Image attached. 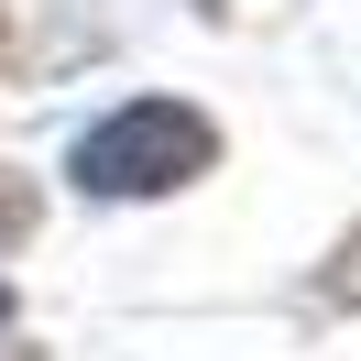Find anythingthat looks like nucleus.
Here are the masks:
<instances>
[{"label": "nucleus", "mask_w": 361, "mask_h": 361, "mask_svg": "<svg viewBox=\"0 0 361 361\" xmlns=\"http://www.w3.org/2000/svg\"><path fill=\"white\" fill-rule=\"evenodd\" d=\"M208 154H219V132H208L197 110L142 99V110L99 121V132L77 142V186H99V197H154V186H186Z\"/></svg>", "instance_id": "nucleus-1"}, {"label": "nucleus", "mask_w": 361, "mask_h": 361, "mask_svg": "<svg viewBox=\"0 0 361 361\" xmlns=\"http://www.w3.org/2000/svg\"><path fill=\"white\" fill-rule=\"evenodd\" d=\"M0 317H11V295H0Z\"/></svg>", "instance_id": "nucleus-4"}, {"label": "nucleus", "mask_w": 361, "mask_h": 361, "mask_svg": "<svg viewBox=\"0 0 361 361\" xmlns=\"http://www.w3.org/2000/svg\"><path fill=\"white\" fill-rule=\"evenodd\" d=\"M329 285H339V295H361V241L339 252V274H329Z\"/></svg>", "instance_id": "nucleus-3"}, {"label": "nucleus", "mask_w": 361, "mask_h": 361, "mask_svg": "<svg viewBox=\"0 0 361 361\" xmlns=\"http://www.w3.org/2000/svg\"><path fill=\"white\" fill-rule=\"evenodd\" d=\"M11 230H33V197H23L11 176H0V241H11Z\"/></svg>", "instance_id": "nucleus-2"}]
</instances>
